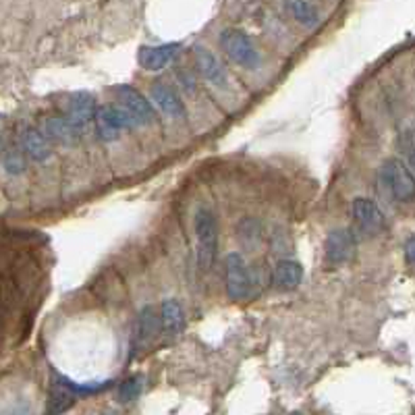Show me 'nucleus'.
Listing matches in <instances>:
<instances>
[{
    "instance_id": "23",
    "label": "nucleus",
    "mask_w": 415,
    "mask_h": 415,
    "mask_svg": "<svg viewBox=\"0 0 415 415\" xmlns=\"http://www.w3.org/2000/svg\"><path fill=\"white\" fill-rule=\"evenodd\" d=\"M415 239L414 235H409L407 237V241H405V259H407V266L411 268L415 264Z\"/></svg>"
},
{
    "instance_id": "2",
    "label": "nucleus",
    "mask_w": 415,
    "mask_h": 415,
    "mask_svg": "<svg viewBox=\"0 0 415 415\" xmlns=\"http://www.w3.org/2000/svg\"><path fill=\"white\" fill-rule=\"evenodd\" d=\"M380 183L397 201L409 204L415 197V183L411 170L399 158L384 160L380 166Z\"/></svg>"
},
{
    "instance_id": "4",
    "label": "nucleus",
    "mask_w": 415,
    "mask_h": 415,
    "mask_svg": "<svg viewBox=\"0 0 415 415\" xmlns=\"http://www.w3.org/2000/svg\"><path fill=\"white\" fill-rule=\"evenodd\" d=\"M221 46L223 50L228 54L230 61L239 64V66H245V69H257L262 63V57H259V50L256 48V44L252 42V37L241 30H224L221 33Z\"/></svg>"
},
{
    "instance_id": "6",
    "label": "nucleus",
    "mask_w": 415,
    "mask_h": 415,
    "mask_svg": "<svg viewBox=\"0 0 415 415\" xmlns=\"http://www.w3.org/2000/svg\"><path fill=\"white\" fill-rule=\"evenodd\" d=\"M98 119V133L102 139L110 141V139H117L121 131L125 129L135 127V121L131 119L127 110L123 106H115V104H108V106H102L96 112Z\"/></svg>"
},
{
    "instance_id": "18",
    "label": "nucleus",
    "mask_w": 415,
    "mask_h": 415,
    "mask_svg": "<svg viewBox=\"0 0 415 415\" xmlns=\"http://www.w3.org/2000/svg\"><path fill=\"white\" fill-rule=\"evenodd\" d=\"M73 403H75V394L64 386L63 376H57L52 386H50L48 405H46V415L64 414L69 407H73Z\"/></svg>"
},
{
    "instance_id": "11",
    "label": "nucleus",
    "mask_w": 415,
    "mask_h": 415,
    "mask_svg": "<svg viewBox=\"0 0 415 415\" xmlns=\"http://www.w3.org/2000/svg\"><path fill=\"white\" fill-rule=\"evenodd\" d=\"M193 57H195V63H197V69L199 73L216 88H226L228 86V73L224 69L221 61L204 46H195L193 50Z\"/></svg>"
},
{
    "instance_id": "22",
    "label": "nucleus",
    "mask_w": 415,
    "mask_h": 415,
    "mask_svg": "<svg viewBox=\"0 0 415 415\" xmlns=\"http://www.w3.org/2000/svg\"><path fill=\"white\" fill-rule=\"evenodd\" d=\"M2 166L6 173L11 175H19L25 170V160L19 154V150H6L4 156H2Z\"/></svg>"
},
{
    "instance_id": "13",
    "label": "nucleus",
    "mask_w": 415,
    "mask_h": 415,
    "mask_svg": "<svg viewBox=\"0 0 415 415\" xmlns=\"http://www.w3.org/2000/svg\"><path fill=\"white\" fill-rule=\"evenodd\" d=\"M42 135L50 141L63 144V146H75L79 141V129L64 117H48L42 121Z\"/></svg>"
},
{
    "instance_id": "5",
    "label": "nucleus",
    "mask_w": 415,
    "mask_h": 415,
    "mask_svg": "<svg viewBox=\"0 0 415 415\" xmlns=\"http://www.w3.org/2000/svg\"><path fill=\"white\" fill-rule=\"evenodd\" d=\"M357 239L349 228H337L330 230L324 241V257L330 266H343L355 254Z\"/></svg>"
},
{
    "instance_id": "1",
    "label": "nucleus",
    "mask_w": 415,
    "mask_h": 415,
    "mask_svg": "<svg viewBox=\"0 0 415 415\" xmlns=\"http://www.w3.org/2000/svg\"><path fill=\"white\" fill-rule=\"evenodd\" d=\"M195 239H197V266L199 272H210L218 250V223L212 210L199 208L195 214Z\"/></svg>"
},
{
    "instance_id": "16",
    "label": "nucleus",
    "mask_w": 415,
    "mask_h": 415,
    "mask_svg": "<svg viewBox=\"0 0 415 415\" xmlns=\"http://www.w3.org/2000/svg\"><path fill=\"white\" fill-rule=\"evenodd\" d=\"M160 328V316L158 312L148 305L139 312V318H137V330H135V343H137V349L139 347H148L150 343L156 341Z\"/></svg>"
},
{
    "instance_id": "19",
    "label": "nucleus",
    "mask_w": 415,
    "mask_h": 415,
    "mask_svg": "<svg viewBox=\"0 0 415 415\" xmlns=\"http://www.w3.org/2000/svg\"><path fill=\"white\" fill-rule=\"evenodd\" d=\"M285 8L291 11L295 21H299L305 28H316L320 23V11L316 8V4H312V2H303V0L285 2Z\"/></svg>"
},
{
    "instance_id": "24",
    "label": "nucleus",
    "mask_w": 415,
    "mask_h": 415,
    "mask_svg": "<svg viewBox=\"0 0 415 415\" xmlns=\"http://www.w3.org/2000/svg\"><path fill=\"white\" fill-rule=\"evenodd\" d=\"M293 415H301V414H293Z\"/></svg>"
},
{
    "instance_id": "15",
    "label": "nucleus",
    "mask_w": 415,
    "mask_h": 415,
    "mask_svg": "<svg viewBox=\"0 0 415 415\" xmlns=\"http://www.w3.org/2000/svg\"><path fill=\"white\" fill-rule=\"evenodd\" d=\"M303 281V266L295 259H281L272 270V285L281 291L297 288Z\"/></svg>"
},
{
    "instance_id": "21",
    "label": "nucleus",
    "mask_w": 415,
    "mask_h": 415,
    "mask_svg": "<svg viewBox=\"0 0 415 415\" xmlns=\"http://www.w3.org/2000/svg\"><path fill=\"white\" fill-rule=\"evenodd\" d=\"M397 144H399V152L407 158V164H405V166L411 170V168H414V131H411V129L401 131Z\"/></svg>"
},
{
    "instance_id": "14",
    "label": "nucleus",
    "mask_w": 415,
    "mask_h": 415,
    "mask_svg": "<svg viewBox=\"0 0 415 415\" xmlns=\"http://www.w3.org/2000/svg\"><path fill=\"white\" fill-rule=\"evenodd\" d=\"M152 100L158 104L160 110L166 117H170V119H177L179 121V119H185V115H187L183 100L179 98V94L170 86H166V83H156L152 88Z\"/></svg>"
},
{
    "instance_id": "12",
    "label": "nucleus",
    "mask_w": 415,
    "mask_h": 415,
    "mask_svg": "<svg viewBox=\"0 0 415 415\" xmlns=\"http://www.w3.org/2000/svg\"><path fill=\"white\" fill-rule=\"evenodd\" d=\"M160 328L166 337H179L185 326H187V316L183 305L177 299H164L160 305Z\"/></svg>"
},
{
    "instance_id": "17",
    "label": "nucleus",
    "mask_w": 415,
    "mask_h": 415,
    "mask_svg": "<svg viewBox=\"0 0 415 415\" xmlns=\"http://www.w3.org/2000/svg\"><path fill=\"white\" fill-rule=\"evenodd\" d=\"M21 144H23V150L28 152V156L35 162H46V160L52 156V146L50 141L42 135L40 129L28 127L23 131V137H21Z\"/></svg>"
},
{
    "instance_id": "7",
    "label": "nucleus",
    "mask_w": 415,
    "mask_h": 415,
    "mask_svg": "<svg viewBox=\"0 0 415 415\" xmlns=\"http://www.w3.org/2000/svg\"><path fill=\"white\" fill-rule=\"evenodd\" d=\"M117 96L121 100L123 108L131 115V119L135 121V125H150L156 121V112L152 108V104L144 98V94L131 86H119Z\"/></svg>"
},
{
    "instance_id": "10",
    "label": "nucleus",
    "mask_w": 415,
    "mask_h": 415,
    "mask_svg": "<svg viewBox=\"0 0 415 415\" xmlns=\"http://www.w3.org/2000/svg\"><path fill=\"white\" fill-rule=\"evenodd\" d=\"M179 48H181L179 42L158 44V46H141L139 54H137V61L146 71H160L177 57Z\"/></svg>"
},
{
    "instance_id": "3",
    "label": "nucleus",
    "mask_w": 415,
    "mask_h": 415,
    "mask_svg": "<svg viewBox=\"0 0 415 415\" xmlns=\"http://www.w3.org/2000/svg\"><path fill=\"white\" fill-rule=\"evenodd\" d=\"M254 276L250 272V264L237 252H230L224 257V287L226 295L233 301H243L254 293Z\"/></svg>"
},
{
    "instance_id": "8",
    "label": "nucleus",
    "mask_w": 415,
    "mask_h": 415,
    "mask_svg": "<svg viewBox=\"0 0 415 415\" xmlns=\"http://www.w3.org/2000/svg\"><path fill=\"white\" fill-rule=\"evenodd\" d=\"M353 221L357 228L366 235H378L384 228V214L374 199L355 197L351 204Z\"/></svg>"
},
{
    "instance_id": "20",
    "label": "nucleus",
    "mask_w": 415,
    "mask_h": 415,
    "mask_svg": "<svg viewBox=\"0 0 415 415\" xmlns=\"http://www.w3.org/2000/svg\"><path fill=\"white\" fill-rule=\"evenodd\" d=\"M141 388H144L141 376H131L125 382L119 384V399H121L123 403H129V401H133V399L139 397Z\"/></svg>"
},
{
    "instance_id": "9",
    "label": "nucleus",
    "mask_w": 415,
    "mask_h": 415,
    "mask_svg": "<svg viewBox=\"0 0 415 415\" xmlns=\"http://www.w3.org/2000/svg\"><path fill=\"white\" fill-rule=\"evenodd\" d=\"M64 119L71 121L77 129L90 125L94 119H96V100L92 94L88 92H77V94H71L64 102Z\"/></svg>"
}]
</instances>
